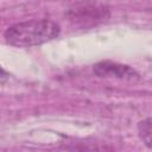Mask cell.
I'll use <instances>...</instances> for the list:
<instances>
[{
  "instance_id": "6da1fadb",
  "label": "cell",
  "mask_w": 152,
  "mask_h": 152,
  "mask_svg": "<svg viewBox=\"0 0 152 152\" xmlns=\"http://www.w3.org/2000/svg\"><path fill=\"white\" fill-rule=\"evenodd\" d=\"M61 33L59 25L50 19H32L10 26L4 38L7 44L17 48H31L48 43Z\"/></svg>"
},
{
  "instance_id": "7a4b0ae2",
  "label": "cell",
  "mask_w": 152,
  "mask_h": 152,
  "mask_svg": "<svg viewBox=\"0 0 152 152\" xmlns=\"http://www.w3.org/2000/svg\"><path fill=\"white\" fill-rule=\"evenodd\" d=\"M68 20L82 27H89L106 21L109 18V8L102 4H78L65 13Z\"/></svg>"
},
{
  "instance_id": "3957f363",
  "label": "cell",
  "mask_w": 152,
  "mask_h": 152,
  "mask_svg": "<svg viewBox=\"0 0 152 152\" xmlns=\"http://www.w3.org/2000/svg\"><path fill=\"white\" fill-rule=\"evenodd\" d=\"M93 71L99 77L106 78H118L125 81H138L140 80V74L129 65L121 64L113 61H101L94 64Z\"/></svg>"
},
{
  "instance_id": "277c9868",
  "label": "cell",
  "mask_w": 152,
  "mask_h": 152,
  "mask_svg": "<svg viewBox=\"0 0 152 152\" xmlns=\"http://www.w3.org/2000/svg\"><path fill=\"white\" fill-rule=\"evenodd\" d=\"M137 128L140 140L144 142L145 146L152 150V118H146L140 120L138 122Z\"/></svg>"
}]
</instances>
